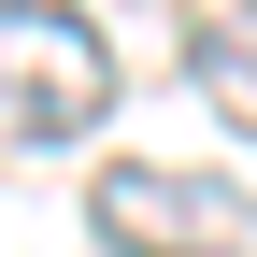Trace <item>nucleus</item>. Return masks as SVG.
I'll list each match as a JSON object with an SVG mask.
<instances>
[{
	"label": "nucleus",
	"instance_id": "nucleus-1",
	"mask_svg": "<svg viewBox=\"0 0 257 257\" xmlns=\"http://www.w3.org/2000/svg\"><path fill=\"white\" fill-rule=\"evenodd\" d=\"M86 229L114 257H257V200L229 172H172V157H114L86 186Z\"/></svg>",
	"mask_w": 257,
	"mask_h": 257
},
{
	"label": "nucleus",
	"instance_id": "nucleus-3",
	"mask_svg": "<svg viewBox=\"0 0 257 257\" xmlns=\"http://www.w3.org/2000/svg\"><path fill=\"white\" fill-rule=\"evenodd\" d=\"M186 72H200V100L229 128H257V15H200L186 29Z\"/></svg>",
	"mask_w": 257,
	"mask_h": 257
},
{
	"label": "nucleus",
	"instance_id": "nucleus-2",
	"mask_svg": "<svg viewBox=\"0 0 257 257\" xmlns=\"http://www.w3.org/2000/svg\"><path fill=\"white\" fill-rule=\"evenodd\" d=\"M114 114V43L86 15H0V128L15 143H72Z\"/></svg>",
	"mask_w": 257,
	"mask_h": 257
}]
</instances>
